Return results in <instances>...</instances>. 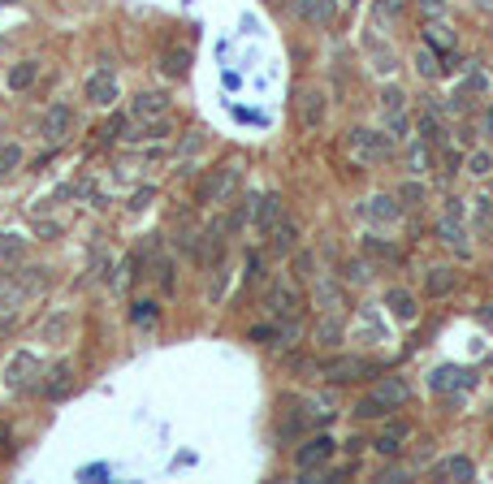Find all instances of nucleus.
<instances>
[{
	"instance_id": "obj_33",
	"label": "nucleus",
	"mask_w": 493,
	"mask_h": 484,
	"mask_svg": "<svg viewBox=\"0 0 493 484\" xmlns=\"http://www.w3.org/2000/svg\"><path fill=\"white\" fill-rule=\"evenodd\" d=\"M27 256V238L22 234H13V229H0V259H22Z\"/></svg>"
},
{
	"instance_id": "obj_22",
	"label": "nucleus",
	"mask_w": 493,
	"mask_h": 484,
	"mask_svg": "<svg viewBox=\"0 0 493 484\" xmlns=\"http://www.w3.org/2000/svg\"><path fill=\"white\" fill-rule=\"evenodd\" d=\"M399 212H403L399 195H394V200H390V195H373V200L364 203V217H368V221H377V226H390V221H399Z\"/></svg>"
},
{
	"instance_id": "obj_56",
	"label": "nucleus",
	"mask_w": 493,
	"mask_h": 484,
	"mask_svg": "<svg viewBox=\"0 0 493 484\" xmlns=\"http://www.w3.org/2000/svg\"><path fill=\"white\" fill-rule=\"evenodd\" d=\"M4 48H9V39H4V35H0V53H4Z\"/></svg>"
},
{
	"instance_id": "obj_41",
	"label": "nucleus",
	"mask_w": 493,
	"mask_h": 484,
	"mask_svg": "<svg viewBox=\"0 0 493 484\" xmlns=\"http://www.w3.org/2000/svg\"><path fill=\"white\" fill-rule=\"evenodd\" d=\"M399 203H403V208H420V203H424V186H420V182H403V186H399Z\"/></svg>"
},
{
	"instance_id": "obj_24",
	"label": "nucleus",
	"mask_w": 493,
	"mask_h": 484,
	"mask_svg": "<svg viewBox=\"0 0 493 484\" xmlns=\"http://www.w3.org/2000/svg\"><path fill=\"white\" fill-rule=\"evenodd\" d=\"M160 74L165 78H186L191 74V48H165L160 53Z\"/></svg>"
},
{
	"instance_id": "obj_15",
	"label": "nucleus",
	"mask_w": 493,
	"mask_h": 484,
	"mask_svg": "<svg viewBox=\"0 0 493 484\" xmlns=\"http://www.w3.org/2000/svg\"><path fill=\"white\" fill-rule=\"evenodd\" d=\"M294 13L308 27H329L338 18V0H294Z\"/></svg>"
},
{
	"instance_id": "obj_8",
	"label": "nucleus",
	"mask_w": 493,
	"mask_h": 484,
	"mask_svg": "<svg viewBox=\"0 0 493 484\" xmlns=\"http://www.w3.org/2000/svg\"><path fill=\"white\" fill-rule=\"evenodd\" d=\"M83 95H87V104H95V109H113L117 95H121L117 74H113V70H95L87 83H83Z\"/></svg>"
},
{
	"instance_id": "obj_30",
	"label": "nucleus",
	"mask_w": 493,
	"mask_h": 484,
	"mask_svg": "<svg viewBox=\"0 0 493 484\" xmlns=\"http://www.w3.org/2000/svg\"><path fill=\"white\" fill-rule=\"evenodd\" d=\"M415 130H420V139L429 143V147H441V143H446V126L437 121V113H420L415 117Z\"/></svg>"
},
{
	"instance_id": "obj_50",
	"label": "nucleus",
	"mask_w": 493,
	"mask_h": 484,
	"mask_svg": "<svg viewBox=\"0 0 493 484\" xmlns=\"http://www.w3.org/2000/svg\"><path fill=\"white\" fill-rule=\"evenodd\" d=\"M126 135V117H109V126H104V139L113 143V139H121Z\"/></svg>"
},
{
	"instance_id": "obj_5",
	"label": "nucleus",
	"mask_w": 493,
	"mask_h": 484,
	"mask_svg": "<svg viewBox=\"0 0 493 484\" xmlns=\"http://www.w3.org/2000/svg\"><path fill=\"white\" fill-rule=\"evenodd\" d=\"M333 450H338V441H333L329 432H316V437H308V441L294 450V467H299L303 476H316L320 467L333 458Z\"/></svg>"
},
{
	"instance_id": "obj_49",
	"label": "nucleus",
	"mask_w": 493,
	"mask_h": 484,
	"mask_svg": "<svg viewBox=\"0 0 493 484\" xmlns=\"http://www.w3.org/2000/svg\"><path fill=\"white\" fill-rule=\"evenodd\" d=\"M420 13L433 22V18H441V13H446V0H420Z\"/></svg>"
},
{
	"instance_id": "obj_42",
	"label": "nucleus",
	"mask_w": 493,
	"mask_h": 484,
	"mask_svg": "<svg viewBox=\"0 0 493 484\" xmlns=\"http://www.w3.org/2000/svg\"><path fill=\"white\" fill-rule=\"evenodd\" d=\"M294 282H316V259L308 256H294Z\"/></svg>"
},
{
	"instance_id": "obj_55",
	"label": "nucleus",
	"mask_w": 493,
	"mask_h": 484,
	"mask_svg": "<svg viewBox=\"0 0 493 484\" xmlns=\"http://www.w3.org/2000/svg\"><path fill=\"white\" fill-rule=\"evenodd\" d=\"M485 130L493 135V104H489V113H485Z\"/></svg>"
},
{
	"instance_id": "obj_25",
	"label": "nucleus",
	"mask_w": 493,
	"mask_h": 484,
	"mask_svg": "<svg viewBox=\"0 0 493 484\" xmlns=\"http://www.w3.org/2000/svg\"><path fill=\"white\" fill-rule=\"evenodd\" d=\"M429 385H433L437 394H459V390H467V385H472V376H467L464 368H437Z\"/></svg>"
},
{
	"instance_id": "obj_6",
	"label": "nucleus",
	"mask_w": 493,
	"mask_h": 484,
	"mask_svg": "<svg viewBox=\"0 0 493 484\" xmlns=\"http://www.w3.org/2000/svg\"><path fill=\"white\" fill-rule=\"evenodd\" d=\"M0 376H4V390H9V394H27L30 385H35V376H44V368H39V359H35L30 350H18V355L4 364Z\"/></svg>"
},
{
	"instance_id": "obj_17",
	"label": "nucleus",
	"mask_w": 493,
	"mask_h": 484,
	"mask_svg": "<svg viewBox=\"0 0 493 484\" xmlns=\"http://www.w3.org/2000/svg\"><path fill=\"white\" fill-rule=\"evenodd\" d=\"M282 217H286L282 195H260V200H251V221H256V229H260V234H268V229L277 226Z\"/></svg>"
},
{
	"instance_id": "obj_3",
	"label": "nucleus",
	"mask_w": 493,
	"mask_h": 484,
	"mask_svg": "<svg viewBox=\"0 0 493 484\" xmlns=\"http://www.w3.org/2000/svg\"><path fill=\"white\" fill-rule=\"evenodd\" d=\"M377 364L373 359H364V355H338V359H325L320 364V376L329 381V385H355V381H364V376H373Z\"/></svg>"
},
{
	"instance_id": "obj_44",
	"label": "nucleus",
	"mask_w": 493,
	"mask_h": 484,
	"mask_svg": "<svg viewBox=\"0 0 493 484\" xmlns=\"http://www.w3.org/2000/svg\"><path fill=\"white\" fill-rule=\"evenodd\" d=\"M27 294L13 285V277H0V308H9V303H22Z\"/></svg>"
},
{
	"instance_id": "obj_9",
	"label": "nucleus",
	"mask_w": 493,
	"mask_h": 484,
	"mask_svg": "<svg viewBox=\"0 0 493 484\" xmlns=\"http://www.w3.org/2000/svg\"><path fill=\"white\" fill-rule=\"evenodd\" d=\"M294 109H299L303 130H320V126H325V113H329V100H325V91H316V86H303Z\"/></svg>"
},
{
	"instance_id": "obj_23",
	"label": "nucleus",
	"mask_w": 493,
	"mask_h": 484,
	"mask_svg": "<svg viewBox=\"0 0 493 484\" xmlns=\"http://www.w3.org/2000/svg\"><path fill=\"white\" fill-rule=\"evenodd\" d=\"M385 308L399 316V320H415V316H420V303H415V294H411V290H403V285L385 290Z\"/></svg>"
},
{
	"instance_id": "obj_47",
	"label": "nucleus",
	"mask_w": 493,
	"mask_h": 484,
	"mask_svg": "<svg viewBox=\"0 0 493 484\" xmlns=\"http://www.w3.org/2000/svg\"><path fill=\"white\" fill-rule=\"evenodd\" d=\"M152 200H156V186H144V191H135V195H130V212H144Z\"/></svg>"
},
{
	"instance_id": "obj_43",
	"label": "nucleus",
	"mask_w": 493,
	"mask_h": 484,
	"mask_svg": "<svg viewBox=\"0 0 493 484\" xmlns=\"http://www.w3.org/2000/svg\"><path fill=\"white\" fill-rule=\"evenodd\" d=\"M65 333H70V316H57V320L44 324V342H61Z\"/></svg>"
},
{
	"instance_id": "obj_26",
	"label": "nucleus",
	"mask_w": 493,
	"mask_h": 484,
	"mask_svg": "<svg viewBox=\"0 0 493 484\" xmlns=\"http://www.w3.org/2000/svg\"><path fill=\"white\" fill-rule=\"evenodd\" d=\"M312 299H316L320 312H342V290H338V282H333V277H316Z\"/></svg>"
},
{
	"instance_id": "obj_12",
	"label": "nucleus",
	"mask_w": 493,
	"mask_h": 484,
	"mask_svg": "<svg viewBox=\"0 0 493 484\" xmlns=\"http://www.w3.org/2000/svg\"><path fill=\"white\" fill-rule=\"evenodd\" d=\"M264 238H268V256L286 259V256H294V247H299V226H294L291 217H282Z\"/></svg>"
},
{
	"instance_id": "obj_2",
	"label": "nucleus",
	"mask_w": 493,
	"mask_h": 484,
	"mask_svg": "<svg viewBox=\"0 0 493 484\" xmlns=\"http://www.w3.org/2000/svg\"><path fill=\"white\" fill-rule=\"evenodd\" d=\"M242 182V169L238 165H221V169H208L203 182L195 186V203L200 208H212V203H226L234 195V186Z\"/></svg>"
},
{
	"instance_id": "obj_34",
	"label": "nucleus",
	"mask_w": 493,
	"mask_h": 484,
	"mask_svg": "<svg viewBox=\"0 0 493 484\" xmlns=\"http://www.w3.org/2000/svg\"><path fill=\"white\" fill-rule=\"evenodd\" d=\"M424 39H429V48H441L446 57L455 53V35H450V27H441V22H429V30H424Z\"/></svg>"
},
{
	"instance_id": "obj_57",
	"label": "nucleus",
	"mask_w": 493,
	"mask_h": 484,
	"mask_svg": "<svg viewBox=\"0 0 493 484\" xmlns=\"http://www.w3.org/2000/svg\"><path fill=\"white\" fill-rule=\"evenodd\" d=\"M0 4H9V0H0Z\"/></svg>"
},
{
	"instance_id": "obj_28",
	"label": "nucleus",
	"mask_w": 493,
	"mask_h": 484,
	"mask_svg": "<svg viewBox=\"0 0 493 484\" xmlns=\"http://www.w3.org/2000/svg\"><path fill=\"white\" fill-rule=\"evenodd\" d=\"M364 256L368 259H381V264H403V247H394V242H385V238H364Z\"/></svg>"
},
{
	"instance_id": "obj_35",
	"label": "nucleus",
	"mask_w": 493,
	"mask_h": 484,
	"mask_svg": "<svg viewBox=\"0 0 493 484\" xmlns=\"http://www.w3.org/2000/svg\"><path fill=\"white\" fill-rule=\"evenodd\" d=\"M13 169H22V147L18 143H0V182L13 177Z\"/></svg>"
},
{
	"instance_id": "obj_1",
	"label": "nucleus",
	"mask_w": 493,
	"mask_h": 484,
	"mask_svg": "<svg viewBox=\"0 0 493 484\" xmlns=\"http://www.w3.org/2000/svg\"><path fill=\"white\" fill-rule=\"evenodd\" d=\"M407 398H411V381L407 376H381L377 385L355 402V415L359 420H385V415L403 411Z\"/></svg>"
},
{
	"instance_id": "obj_20",
	"label": "nucleus",
	"mask_w": 493,
	"mask_h": 484,
	"mask_svg": "<svg viewBox=\"0 0 493 484\" xmlns=\"http://www.w3.org/2000/svg\"><path fill=\"white\" fill-rule=\"evenodd\" d=\"M312 342H316L320 350H338V342H342V312L320 316V324L312 329Z\"/></svg>"
},
{
	"instance_id": "obj_10",
	"label": "nucleus",
	"mask_w": 493,
	"mask_h": 484,
	"mask_svg": "<svg viewBox=\"0 0 493 484\" xmlns=\"http://www.w3.org/2000/svg\"><path fill=\"white\" fill-rule=\"evenodd\" d=\"M403 100H407V95H403V91H394V86L381 95L385 126H390V135H394V139H407V135H411V117H407V104H403Z\"/></svg>"
},
{
	"instance_id": "obj_27",
	"label": "nucleus",
	"mask_w": 493,
	"mask_h": 484,
	"mask_svg": "<svg viewBox=\"0 0 493 484\" xmlns=\"http://www.w3.org/2000/svg\"><path fill=\"white\" fill-rule=\"evenodd\" d=\"M35 78H39V61H18V65H9V74H4L9 91H27V86H35Z\"/></svg>"
},
{
	"instance_id": "obj_16",
	"label": "nucleus",
	"mask_w": 493,
	"mask_h": 484,
	"mask_svg": "<svg viewBox=\"0 0 493 484\" xmlns=\"http://www.w3.org/2000/svg\"><path fill=\"white\" fill-rule=\"evenodd\" d=\"M437 238H441V242H446V247H450L459 259L472 256V242H467L464 221H459V217H441V221H437Z\"/></svg>"
},
{
	"instance_id": "obj_39",
	"label": "nucleus",
	"mask_w": 493,
	"mask_h": 484,
	"mask_svg": "<svg viewBox=\"0 0 493 484\" xmlns=\"http://www.w3.org/2000/svg\"><path fill=\"white\" fill-rule=\"evenodd\" d=\"M464 169L472 173V177H489V173H493V156H489V152H472V156L464 160Z\"/></svg>"
},
{
	"instance_id": "obj_52",
	"label": "nucleus",
	"mask_w": 493,
	"mask_h": 484,
	"mask_svg": "<svg viewBox=\"0 0 493 484\" xmlns=\"http://www.w3.org/2000/svg\"><path fill=\"white\" fill-rule=\"evenodd\" d=\"M200 147H203L200 135H191V139H182V143H177V152H182V156H191V152H200Z\"/></svg>"
},
{
	"instance_id": "obj_53",
	"label": "nucleus",
	"mask_w": 493,
	"mask_h": 484,
	"mask_svg": "<svg viewBox=\"0 0 493 484\" xmlns=\"http://www.w3.org/2000/svg\"><path fill=\"white\" fill-rule=\"evenodd\" d=\"M377 13L381 18H394V13H399V0H377Z\"/></svg>"
},
{
	"instance_id": "obj_4",
	"label": "nucleus",
	"mask_w": 493,
	"mask_h": 484,
	"mask_svg": "<svg viewBox=\"0 0 493 484\" xmlns=\"http://www.w3.org/2000/svg\"><path fill=\"white\" fill-rule=\"evenodd\" d=\"M299 312H303V290H299V282H294V277L273 282V290H268V316H273V320H299Z\"/></svg>"
},
{
	"instance_id": "obj_36",
	"label": "nucleus",
	"mask_w": 493,
	"mask_h": 484,
	"mask_svg": "<svg viewBox=\"0 0 493 484\" xmlns=\"http://www.w3.org/2000/svg\"><path fill=\"white\" fill-rule=\"evenodd\" d=\"M130 320H135L139 329H147V324H156V320H160V303H156V299H139V303L130 308Z\"/></svg>"
},
{
	"instance_id": "obj_21",
	"label": "nucleus",
	"mask_w": 493,
	"mask_h": 484,
	"mask_svg": "<svg viewBox=\"0 0 493 484\" xmlns=\"http://www.w3.org/2000/svg\"><path fill=\"white\" fill-rule=\"evenodd\" d=\"M485 91H489V74L472 65V70H467V78H464V86H459L450 100H455V109H467V104H472V95H485Z\"/></svg>"
},
{
	"instance_id": "obj_7",
	"label": "nucleus",
	"mask_w": 493,
	"mask_h": 484,
	"mask_svg": "<svg viewBox=\"0 0 493 484\" xmlns=\"http://www.w3.org/2000/svg\"><path fill=\"white\" fill-rule=\"evenodd\" d=\"M350 147L364 156V160H390L394 156V135H381V130H350Z\"/></svg>"
},
{
	"instance_id": "obj_18",
	"label": "nucleus",
	"mask_w": 493,
	"mask_h": 484,
	"mask_svg": "<svg viewBox=\"0 0 493 484\" xmlns=\"http://www.w3.org/2000/svg\"><path fill=\"white\" fill-rule=\"evenodd\" d=\"M433 476L437 480H455V484H467V480H476V463L467 455H450V458H441L433 467Z\"/></svg>"
},
{
	"instance_id": "obj_40",
	"label": "nucleus",
	"mask_w": 493,
	"mask_h": 484,
	"mask_svg": "<svg viewBox=\"0 0 493 484\" xmlns=\"http://www.w3.org/2000/svg\"><path fill=\"white\" fill-rule=\"evenodd\" d=\"M489 229H493V200L481 195V200H476V234H481V238H489Z\"/></svg>"
},
{
	"instance_id": "obj_19",
	"label": "nucleus",
	"mask_w": 493,
	"mask_h": 484,
	"mask_svg": "<svg viewBox=\"0 0 493 484\" xmlns=\"http://www.w3.org/2000/svg\"><path fill=\"white\" fill-rule=\"evenodd\" d=\"M455 285H459V273H455L450 264H433V268L424 273V294H429V299H446V294H455Z\"/></svg>"
},
{
	"instance_id": "obj_32",
	"label": "nucleus",
	"mask_w": 493,
	"mask_h": 484,
	"mask_svg": "<svg viewBox=\"0 0 493 484\" xmlns=\"http://www.w3.org/2000/svg\"><path fill=\"white\" fill-rule=\"evenodd\" d=\"M407 173H429V143L424 139H411L407 143Z\"/></svg>"
},
{
	"instance_id": "obj_46",
	"label": "nucleus",
	"mask_w": 493,
	"mask_h": 484,
	"mask_svg": "<svg viewBox=\"0 0 493 484\" xmlns=\"http://www.w3.org/2000/svg\"><path fill=\"white\" fill-rule=\"evenodd\" d=\"M18 333V312H0V342H9Z\"/></svg>"
},
{
	"instance_id": "obj_54",
	"label": "nucleus",
	"mask_w": 493,
	"mask_h": 484,
	"mask_svg": "<svg viewBox=\"0 0 493 484\" xmlns=\"http://www.w3.org/2000/svg\"><path fill=\"white\" fill-rule=\"evenodd\" d=\"M441 217H459L464 221V200H446V212Z\"/></svg>"
},
{
	"instance_id": "obj_31",
	"label": "nucleus",
	"mask_w": 493,
	"mask_h": 484,
	"mask_svg": "<svg viewBox=\"0 0 493 484\" xmlns=\"http://www.w3.org/2000/svg\"><path fill=\"white\" fill-rule=\"evenodd\" d=\"M9 277H13V285H18L22 294H35V290H44V285L53 282L48 268H22V273H9Z\"/></svg>"
},
{
	"instance_id": "obj_37",
	"label": "nucleus",
	"mask_w": 493,
	"mask_h": 484,
	"mask_svg": "<svg viewBox=\"0 0 493 484\" xmlns=\"http://www.w3.org/2000/svg\"><path fill=\"white\" fill-rule=\"evenodd\" d=\"M156 285H160L165 294H174V290H177V268H174V259H169V256L156 259Z\"/></svg>"
},
{
	"instance_id": "obj_45",
	"label": "nucleus",
	"mask_w": 493,
	"mask_h": 484,
	"mask_svg": "<svg viewBox=\"0 0 493 484\" xmlns=\"http://www.w3.org/2000/svg\"><path fill=\"white\" fill-rule=\"evenodd\" d=\"M415 65H420V74H424V78H437V74H441V65H437V53H433V48H424V53L415 57Z\"/></svg>"
},
{
	"instance_id": "obj_51",
	"label": "nucleus",
	"mask_w": 493,
	"mask_h": 484,
	"mask_svg": "<svg viewBox=\"0 0 493 484\" xmlns=\"http://www.w3.org/2000/svg\"><path fill=\"white\" fill-rule=\"evenodd\" d=\"M247 277H251V282H264V259L260 256L247 259Z\"/></svg>"
},
{
	"instance_id": "obj_48",
	"label": "nucleus",
	"mask_w": 493,
	"mask_h": 484,
	"mask_svg": "<svg viewBox=\"0 0 493 484\" xmlns=\"http://www.w3.org/2000/svg\"><path fill=\"white\" fill-rule=\"evenodd\" d=\"M347 282L350 285L368 282V264H364V259H350V264H347Z\"/></svg>"
},
{
	"instance_id": "obj_13",
	"label": "nucleus",
	"mask_w": 493,
	"mask_h": 484,
	"mask_svg": "<svg viewBox=\"0 0 493 484\" xmlns=\"http://www.w3.org/2000/svg\"><path fill=\"white\" fill-rule=\"evenodd\" d=\"M74 394V364L70 359H61L53 372H44V398L48 402H61Z\"/></svg>"
},
{
	"instance_id": "obj_38",
	"label": "nucleus",
	"mask_w": 493,
	"mask_h": 484,
	"mask_svg": "<svg viewBox=\"0 0 493 484\" xmlns=\"http://www.w3.org/2000/svg\"><path fill=\"white\" fill-rule=\"evenodd\" d=\"M437 165H441V177H455L459 165H464V156H459L450 143H441V147H437Z\"/></svg>"
},
{
	"instance_id": "obj_11",
	"label": "nucleus",
	"mask_w": 493,
	"mask_h": 484,
	"mask_svg": "<svg viewBox=\"0 0 493 484\" xmlns=\"http://www.w3.org/2000/svg\"><path fill=\"white\" fill-rule=\"evenodd\" d=\"M70 135H74V109L70 104H48V113H44V139L65 143Z\"/></svg>"
},
{
	"instance_id": "obj_29",
	"label": "nucleus",
	"mask_w": 493,
	"mask_h": 484,
	"mask_svg": "<svg viewBox=\"0 0 493 484\" xmlns=\"http://www.w3.org/2000/svg\"><path fill=\"white\" fill-rule=\"evenodd\" d=\"M403 441H407V428L394 424V428H385L377 441H373V450H377V455H385V458H394L399 450H403Z\"/></svg>"
},
{
	"instance_id": "obj_14",
	"label": "nucleus",
	"mask_w": 493,
	"mask_h": 484,
	"mask_svg": "<svg viewBox=\"0 0 493 484\" xmlns=\"http://www.w3.org/2000/svg\"><path fill=\"white\" fill-rule=\"evenodd\" d=\"M165 113H169V91H139L130 100V117H139V121H152V117Z\"/></svg>"
}]
</instances>
